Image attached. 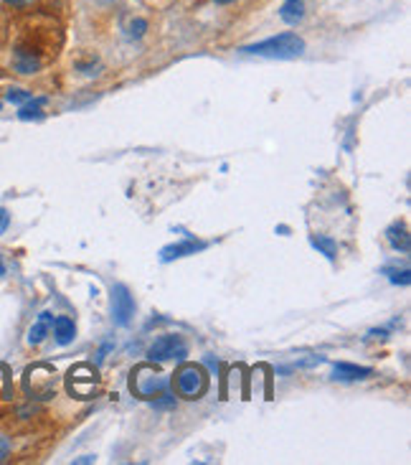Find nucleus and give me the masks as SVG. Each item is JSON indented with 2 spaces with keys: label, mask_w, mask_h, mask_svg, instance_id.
I'll use <instances>...</instances> for the list:
<instances>
[{
  "label": "nucleus",
  "mask_w": 411,
  "mask_h": 465,
  "mask_svg": "<svg viewBox=\"0 0 411 465\" xmlns=\"http://www.w3.org/2000/svg\"><path fill=\"white\" fill-rule=\"evenodd\" d=\"M244 54H252V56H264V59H297L305 54V41L302 36L292 31L277 33L272 39L257 41L252 46H244L241 49Z\"/></svg>",
  "instance_id": "nucleus-1"
},
{
  "label": "nucleus",
  "mask_w": 411,
  "mask_h": 465,
  "mask_svg": "<svg viewBox=\"0 0 411 465\" xmlns=\"http://www.w3.org/2000/svg\"><path fill=\"white\" fill-rule=\"evenodd\" d=\"M173 376H176L173 384H176L178 394L185 397V399H198L209 389V376L198 363H183Z\"/></svg>",
  "instance_id": "nucleus-2"
},
{
  "label": "nucleus",
  "mask_w": 411,
  "mask_h": 465,
  "mask_svg": "<svg viewBox=\"0 0 411 465\" xmlns=\"http://www.w3.org/2000/svg\"><path fill=\"white\" fill-rule=\"evenodd\" d=\"M147 356H150V361H183L185 356H188V346H185V341L180 336H176V333H168V336H160L152 341V346L147 349Z\"/></svg>",
  "instance_id": "nucleus-3"
},
{
  "label": "nucleus",
  "mask_w": 411,
  "mask_h": 465,
  "mask_svg": "<svg viewBox=\"0 0 411 465\" xmlns=\"http://www.w3.org/2000/svg\"><path fill=\"white\" fill-rule=\"evenodd\" d=\"M109 295H112L109 303H112L114 325L125 328V325H130V320H133V315H135V298L130 295V290H127L125 285H112V293Z\"/></svg>",
  "instance_id": "nucleus-4"
},
{
  "label": "nucleus",
  "mask_w": 411,
  "mask_h": 465,
  "mask_svg": "<svg viewBox=\"0 0 411 465\" xmlns=\"http://www.w3.org/2000/svg\"><path fill=\"white\" fill-rule=\"evenodd\" d=\"M145 371H147V376H137V384L133 382V392H137L142 399H152V397H160L163 392H168L171 382H168L163 374L150 371V369H145Z\"/></svg>",
  "instance_id": "nucleus-5"
},
{
  "label": "nucleus",
  "mask_w": 411,
  "mask_h": 465,
  "mask_svg": "<svg viewBox=\"0 0 411 465\" xmlns=\"http://www.w3.org/2000/svg\"><path fill=\"white\" fill-rule=\"evenodd\" d=\"M371 376H374L371 366H358V363H348V361H338L333 366V379L343 384L363 382V379H371Z\"/></svg>",
  "instance_id": "nucleus-6"
},
{
  "label": "nucleus",
  "mask_w": 411,
  "mask_h": 465,
  "mask_svg": "<svg viewBox=\"0 0 411 465\" xmlns=\"http://www.w3.org/2000/svg\"><path fill=\"white\" fill-rule=\"evenodd\" d=\"M201 249H206V242H198V239H185V242L168 244V247L160 249V262L180 260V257L196 255V252H201Z\"/></svg>",
  "instance_id": "nucleus-7"
},
{
  "label": "nucleus",
  "mask_w": 411,
  "mask_h": 465,
  "mask_svg": "<svg viewBox=\"0 0 411 465\" xmlns=\"http://www.w3.org/2000/svg\"><path fill=\"white\" fill-rule=\"evenodd\" d=\"M386 239H388V244H391L396 252H401V255H406L411 249V236H409V229H406V224H401V222H396V224H391L386 229Z\"/></svg>",
  "instance_id": "nucleus-8"
},
{
  "label": "nucleus",
  "mask_w": 411,
  "mask_h": 465,
  "mask_svg": "<svg viewBox=\"0 0 411 465\" xmlns=\"http://www.w3.org/2000/svg\"><path fill=\"white\" fill-rule=\"evenodd\" d=\"M51 331H54V338H56L59 346H69L71 341L76 338V325L71 318H66V315H59V318H54V325H51Z\"/></svg>",
  "instance_id": "nucleus-9"
},
{
  "label": "nucleus",
  "mask_w": 411,
  "mask_h": 465,
  "mask_svg": "<svg viewBox=\"0 0 411 465\" xmlns=\"http://www.w3.org/2000/svg\"><path fill=\"white\" fill-rule=\"evenodd\" d=\"M51 325H54V315L49 310L38 313L36 323L31 325V331H28V344L31 346H38L41 341H46V336L51 333Z\"/></svg>",
  "instance_id": "nucleus-10"
},
{
  "label": "nucleus",
  "mask_w": 411,
  "mask_h": 465,
  "mask_svg": "<svg viewBox=\"0 0 411 465\" xmlns=\"http://www.w3.org/2000/svg\"><path fill=\"white\" fill-rule=\"evenodd\" d=\"M13 66H16V71H20V74H36V71L41 69V59L33 52H28V49H18L16 56H13Z\"/></svg>",
  "instance_id": "nucleus-11"
},
{
  "label": "nucleus",
  "mask_w": 411,
  "mask_h": 465,
  "mask_svg": "<svg viewBox=\"0 0 411 465\" xmlns=\"http://www.w3.org/2000/svg\"><path fill=\"white\" fill-rule=\"evenodd\" d=\"M279 18L290 23V26H297L305 18V0H285L282 8H279Z\"/></svg>",
  "instance_id": "nucleus-12"
},
{
  "label": "nucleus",
  "mask_w": 411,
  "mask_h": 465,
  "mask_svg": "<svg viewBox=\"0 0 411 465\" xmlns=\"http://www.w3.org/2000/svg\"><path fill=\"white\" fill-rule=\"evenodd\" d=\"M46 97H31L25 104H20L18 109V120H41L44 117V107H46Z\"/></svg>",
  "instance_id": "nucleus-13"
},
{
  "label": "nucleus",
  "mask_w": 411,
  "mask_h": 465,
  "mask_svg": "<svg viewBox=\"0 0 411 465\" xmlns=\"http://www.w3.org/2000/svg\"><path fill=\"white\" fill-rule=\"evenodd\" d=\"M310 247L317 249V252H320V255H323L325 260L336 262V257H338V244H336V239H330V236H325V234H312V236H310Z\"/></svg>",
  "instance_id": "nucleus-14"
},
{
  "label": "nucleus",
  "mask_w": 411,
  "mask_h": 465,
  "mask_svg": "<svg viewBox=\"0 0 411 465\" xmlns=\"http://www.w3.org/2000/svg\"><path fill=\"white\" fill-rule=\"evenodd\" d=\"M384 274H386L393 285H401V287L411 285V272L406 267L404 270H399V267H384Z\"/></svg>",
  "instance_id": "nucleus-15"
},
{
  "label": "nucleus",
  "mask_w": 411,
  "mask_h": 465,
  "mask_svg": "<svg viewBox=\"0 0 411 465\" xmlns=\"http://www.w3.org/2000/svg\"><path fill=\"white\" fill-rule=\"evenodd\" d=\"M31 97H33V95H31L28 90H11V92L6 95V99H8L11 104H25L28 99H31Z\"/></svg>",
  "instance_id": "nucleus-16"
},
{
  "label": "nucleus",
  "mask_w": 411,
  "mask_h": 465,
  "mask_svg": "<svg viewBox=\"0 0 411 465\" xmlns=\"http://www.w3.org/2000/svg\"><path fill=\"white\" fill-rule=\"evenodd\" d=\"M127 28H130V39H142L145 31H147V20L145 18H135Z\"/></svg>",
  "instance_id": "nucleus-17"
},
{
  "label": "nucleus",
  "mask_w": 411,
  "mask_h": 465,
  "mask_svg": "<svg viewBox=\"0 0 411 465\" xmlns=\"http://www.w3.org/2000/svg\"><path fill=\"white\" fill-rule=\"evenodd\" d=\"M8 227H11V214H8L6 209H0V234H3Z\"/></svg>",
  "instance_id": "nucleus-18"
},
{
  "label": "nucleus",
  "mask_w": 411,
  "mask_h": 465,
  "mask_svg": "<svg viewBox=\"0 0 411 465\" xmlns=\"http://www.w3.org/2000/svg\"><path fill=\"white\" fill-rule=\"evenodd\" d=\"M8 452H11V445H8V440L0 435V463L8 458Z\"/></svg>",
  "instance_id": "nucleus-19"
},
{
  "label": "nucleus",
  "mask_w": 411,
  "mask_h": 465,
  "mask_svg": "<svg viewBox=\"0 0 411 465\" xmlns=\"http://www.w3.org/2000/svg\"><path fill=\"white\" fill-rule=\"evenodd\" d=\"M8 6H13V8H25V6H31L33 0H6Z\"/></svg>",
  "instance_id": "nucleus-20"
},
{
  "label": "nucleus",
  "mask_w": 411,
  "mask_h": 465,
  "mask_svg": "<svg viewBox=\"0 0 411 465\" xmlns=\"http://www.w3.org/2000/svg\"><path fill=\"white\" fill-rule=\"evenodd\" d=\"M74 463L76 465H79V463H94V455H84V458H76Z\"/></svg>",
  "instance_id": "nucleus-21"
},
{
  "label": "nucleus",
  "mask_w": 411,
  "mask_h": 465,
  "mask_svg": "<svg viewBox=\"0 0 411 465\" xmlns=\"http://www.w3.org/2000/svg\"><path fill=\"white\" fill-rule=\"evenodd\" d=\"M206 363H209V369H216V366H219V361H214V358H206Z\"/></svg>",
  "instance_id": "nucleus-22"
},
{
  "label": "nucleus",
  "mask_w": 411,
  "mask_h": 465,
  "mask_svg": "<svg viewBox=\"0 0 411 465\" xmlns=\"http://www.w3.org/2000/svg\"><path fill=\"white\" fill-rule=\"evenodd\" d=\"M216 6H228V3H234V0H214Z\"/></svg>",
  "instance_id": "nucleus-23"
},
{
  "label": "nucleus",
  "mask_w": 411,
  "mask_h": 465,
  "mask_svg": "<svg viewBox=\"0 0 411 465\" xmlns=\"http://www.w3.org/2000/svg\"><path fill=\"white\" fill-rule=\"evenodd\" d=\"M6 274V265H3V257H0V277Z\"/></svg>",
  "instance_id": "nucleus-24"
},
{
  "label": "nucleus",
  "mask_w": 411,
  "mask_h": 465,
  "mask_svg": "<svg viewBox=\"0 0 411 465\" xmlns=\"http://www.w3.org/2000/svg\"><path fill=\"white\" fill-rule=\"evenodd\" d=\"M0 107H3V104H0Z\"/></svg>",
  "instance_id": "nucleus-25"
}]
</instances>
